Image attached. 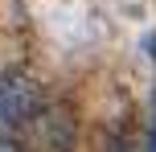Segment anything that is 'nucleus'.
I'll return each instance as SVG.
<instances>
[{
  "mask_svg": "<svg viewBox=\"0 0 156 152\" xmlns=\"http://www.w3.org/2000/svg\"><path fill=\"white\" fill-rule=\"evenodd\" d=\"M45 107L41 99V82L25 70H4L0 74V123H33V115Z\"/></svg>",
  "mask_w": 156,
  "mask_h": 152,
  "instance_id": "1",
  "label": "nucleus"
},
{
  "mask_svg": "<svg viewBox=\"0 0 156 152\" xmlns=\"http://www.w3.org/2000/svg\"><path fill=\"white\" fill-rule=\"evenodd\" d=\"M148 152H156V119H152V140H148Z\"/></svg>",
  "mask_w": 156,
  "mask_h": 152,
  "instance_id": "2",
  "label": "nucleus"
}]
</instances>
